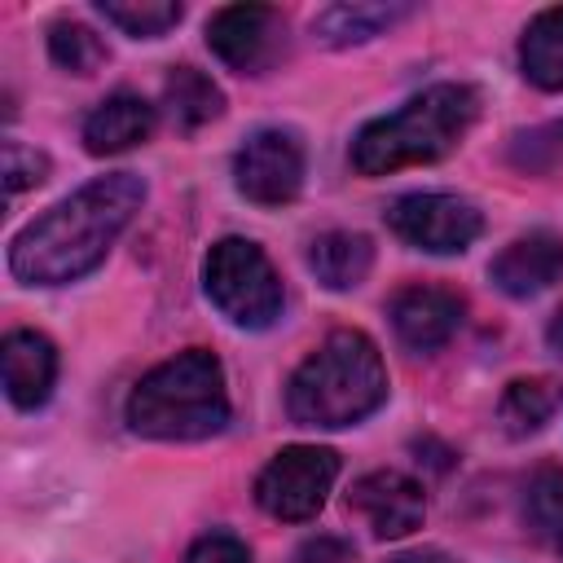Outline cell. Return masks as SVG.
I'll use <instances>...</instances> for the list:
<instances>
[{
	"instance_id": "1",
	"label": "cell",
	"mask_w": 563,
	"mask_h": 563,
	"mask_svg": "<svg viewBox=\"0 0 563 563\" xmlns=\"http://www.w3.org/2000/svg\"><path fill=\"white\" fill-rule=\"evenodd\" d=\"M145 202V180L110 172L35 216L9 242V273L26 286H66L92 273Z\"/></svg>"
},
{
	"instance_id": "2",
	"label": "cell",
	"mask_w": 563,
	"mask_h": 563,
	"mask_svg": "<svg viewBox=\"0 0 563 563\" xmlns=\"http://www.w3.org/2000/svg\"><path fill=\"white\" fill-rule=\"evenodd\" d=\"M387 400V365L365 330H334L290 374L286 409L299 427H352Z\"/></svg>"
},
{
	"instance_id": "3",
	"label": "cell",
	"mask_w": 563,
	"mask_h": 563,
	"mask_svg": "<svg viewBox=\"0 0 563 563\" xmlns=\"http://www.w3.org/2000/svg\"><path fill=\"white\" fill-rule=\"evenodd\" d=\"M479 114V92L471 84H431L400 110L369 119L352 141V167L361 176H387L400 167L444 158Z\"/></svg>"
},
{
	"instance_id": "4",
	"label": "cell",
	"mask_w": 563,
	"mask_h": 563,
	"mask_svg": "<svg viewBox=\"0 0 563 563\" xmlns=\"http://www.w3.org/2000/svg\"><path fill=\"white\" fill-rule=\"evenodd\" d=\"M229 422L224 369L207 347L154 365L128 396V427L145 440H207Z\"/></svg>"
},
{
	"instance_id": "5",
	"label": "cell",
	"mask_w": 563,
	"mask_h": 563,
	"mask_svg": "<svg viewBox=\"0 0 563 563\" xmlns=\"http://www.w3.org/2000/svg\"><path fill=\"white\" fill-rule=\"evenodd\" d=\"M202 290L242 330H264L282 317V277L251 238H220L202 260Z\"/></svg>"
},
{
	"instance_id": "6",
	"label": "cell",
	"mask_w": 563,
	"mask_h": 563,
	"mask_svg": "<svg viewBox=\"0 0 563 563\" xmlns=\"http://www.w3.org/2000/svg\"><path fill=\"white\" fill-rule=\"evenodd\" d=\"M339 479V453L321 449V444H286L282 453L268 457V466L255 479V501L264 515L299 523L312 519L330 488Z\"/></svg>"
},
{
	"instance_id": "7",
	"label": "cell",
	"mask_w": 563,
	"mask_h": 563,
	"mask_svg": "<svg viewBox=\"0 0 563 563\" xmlns=\"http://www.w3.org/2000/svg\"><path fill=\"white\" fill-rule=\"evenodd\" d=\"M387 229L431 255H462L479 229L484 216L475 202L457 198V194H405L387 207Z\"/></svg>"
},
{
	"instance_id": "8",
	"label": "cell",
	"mask_w": 563,
	"mask_h": 563,
	"mask_svg": "<svg viewBox=\"0 0 563 563\" xmlns=\"http://www.w3.org/2000/svg\"><path fill=\"white\" fill-rule=\"evenodd\" d=\"M303 141L295 128H260L233 158V185L260 207H282L303 189Z\"/></svg>"
},
{
	"instance_id": "9",
	"label": "cell",
	"mask_w": 563,
	"mask_h": 563,
	"mask_svg": "<svg viewBox=\"0 0 563 563\" xmlns=\"http://www.w3.org/2000/svg\"><path fill=\"white\" fill-rule=\"evenodd\" d=\"M207 44L224 66L260 75L286 48V18L273 4H224L207 22Z\"/></svg>"
},
{
	"instance_id": "10",
	"label": "cell",
	"mask_w": 563,
	"mask_h": 563,
	"mask_svg": "<svg viewBox=\"0 0 563 563\" xmlns=\"http://www.w3.org/2000/svg\"><path fill=\"white\" fill-rule=\"evenodd\" d=\"M347 506L383 541L409 537L427 519V493H422V484L409 479V475H400V471H369V475H361L352 484V493H347Z\"/></svg>"
},
{
	"instance_id": "11",
	"label": "cell",
	"mask_w": 563,
	"mask_h": 563,
	"mask_svg": "<svg viewBox=\"0 0 563 563\" xmlns=\"http://www.w3.org/2000/svg\"><path fill=\"white\" fill-rule=\"evenodd\" d=\"M462 312H466L462 295L444 286H405L387 303L391 330L409 352H440L457 334Z\"/></svg>"
},
{
	"instance_id": "12",
	"label": "cell",
	"mask_w": 563,
	"mask_h": 563,
	"mask_svg": "<svg viewBox=\"0 0 563 563\" xmlns=\"http://www.w3.org/2000/svg\"><path fill=\"white\" fill-rule=\"evenodd\" d=\"M488 277L510 299H532V295L550 290L563 277V238L554 229H532V233L515 238L488 264Z\"/></svg>"
},
{
	"instance_id": "13",
	"label": "cell",
	"mask_w": 563,
	"mask_h": 563,
	"mask_svg": "<svg viewBox=\"0 0 563 563\" xmlns=\"http://www.w3.org/2000/svg\"><path fill=\"white\" fill-rule=\"evenodd\" d=\"M0 374L18 409H40L57 383V347L40 330H9L0 343Z\"/></svg>"
},
{
	"instance_id": "14",
	"label": "cell",
	"mask_w": 563,
	"mask_h": 563,
	"mask_svg": "<svg viewBox=\"0 0 563 563\" xmlns=\"http://www.w3.org/2000/svg\"><path fill=\"white\" fill-rule=\"evenodd\" d=\"M158 114L145 97L136 92H110L101 106H92V114L84 119V150L106 158V154H123L132 145H141L154 132Z\"/></svg>"
},
{
	"instance_id": "15",
	"label": "cell",
	"mask_w": 563,
	"mask_h": 563,
	"mask_svg": "<svg viewBox=\"0 0 563 563\" xmlns=\"http://www.w3.org/2000/svg\"><path fill=\"white\" fill-rule=\"evenodd\" d=\"M409 13H413V4H400V0H352V4L343 0V4H330L312 18V35L321 44H334V48L365 44V40L391 31Z\"/></svg>"
},
{
	"instance_id": "16",
	"label": "cell",
	"mask_w": 563,
	"mask_h": 563,
	"mask_svg": "<svg viewBox=\"0 0 563 563\" xmlns=\"http://www.w3.org/2000/svg\"><path fill=\"white\" fill-rule=\"evenodd\" d=\"M308 268L325 290H356L374 268V242L352 229H330L312 238Z\"/></svg>"
},
{
	"instance_id": "17",
	"label": "cell",
	"mask_w": 563,
	"mask_h": 563,
	"mask_svg": "<svg viewBox=\"0 0 563 563\" xmlns=\"http://www.w3.org/2000/svg\"><path fill=\"white\" fill-rule=\"evenodd\" d=\"M519 70L541 92H563V4L541 9L519 35Z\"/></svg>"
},
{
	"instance_id": "18",
	"label": "cell",
	"mask_w": 563,
	"mask_h": 563,
	"mask_svg": "<svg viewBox=\"0 0 563 563\" xmlns=\"http://www.w3.org/2000/svg\"><path fill=\"white\" fill-rule=\"evenodd\" d=\"M163 110L176 132H198L202 123L220 119L224 92L211 84V75H202L194 66H172L163 79Z\"/></svg>"
},
{
	"instance_id": "19",
	"label": "cell",
	"mask_w": 563,
	"mask_h": 563,
	"mask_svg": "<svg viewBox=\"0 0 563 563\" xmlns=\"http://www.w3.org/2000/svg\"><path fill=\"white\" fill-rule=\"evenodd\" d=\"M559 383L554 378H515V383H506V391H501V405H497V418H501V427H506V435H515V440H523V435H537L550 418H554V409H559Z\"/></svg>"
},
{
	"instance_id": "20",
	"label": "cell",
	"mask_w": 563,
	"mask_h": 563,
	"mask_svg": "<svg viewBox=\"0 0 563 563\" xmlns=\"http://www.w3.org/2000/svg\"><path fill=\"white\" fill-rule=\"evenodd\" d=\"M523 519L537 537H563V466L541 462L523 484Z\"/></svg>"
},
{
	"instance_id": "21",
	"label": "cell",
	"mask_w": 563,
	"mask_h": 563,
	"mask_svg": "<svg viewBox=\"0 0 563 563\" xmlns=\"http://www.w3.org/2000/svg\"><path fill=\"white\" fill-rule=\"evenodd\" d=\"M97 13L136 40H158L163 31H172L185 18V9L176 0H101Z\"/></svg>"
},
{
	"instance_id": "22",
	"label": "cell",
	"mask_w": 563,
	"mask_h": 563,
	"mask_svg": "<svg viewBox=\"0 0 563 563\" xmlns=\"http://www.w3.org/2000/svg\"><path fill=\"white\" fill-rule=\"evenodd\" d=\"M48 57L62 70H70V75H92V70L106 66L110 53H106V44H101V35L92 26H84V22H53L48 26Z\"/></svg>"
},
{
	"instance_id": "23",
	"label": "cell",
	"mask_w": 563,
	"mask_h": 563,
	"mask_svg": "<svg viewBox=\"0 0 563 563\" xmlns=\"http://www.w3.org/2000/svg\"><path fill=\"white\" fill-rule=\"evenodd\" d=\"M48 172V158L22 141H4V189L9 194H22L31 185H40Z\"/></svg>"
},
{
	"instance_id": "24",
	"label": "cell",
	"mask_w": 563,
	"mask_h": 563,
	"mask_svg": "<svg viewBox=\"0 0 563 563\" xmlns=\"http://www.w3.org/2000/svg\"><path fill=\"white\" fill-rule=\"evenodd\" d=\"M185 563H251V550L233 532H207V537H198L189 545Z\"/></svg>"
},
{
	"instance_id": "25",
	"label": "cell",
	"mask_w": 563,
	"mask_h": 563,
	"mask_svg": "<svg viewBox=\"0 0 563 563\" xmlns=\"http://www.w3.org/2000/svg\"><path fill=\"white\" fill-rule=\"evenodd\" d=\"M295 563H347V545L334 537H312L295 550Z\"/></svg>"
},
{
	"instance_id": "26",
	"label": "cell",
	"mask_w": 563,
	"mask_h": 563,
	"mask_svg": "<svg viewBox=\"0 0 563 563\" xmlns=\"http://www.w3.org/2000/svg\"><path fill=\"white\" fill-rule=\"evenodd\" d=\"M391 563H453L444 550H409V554H396Z\"/></svg>"
},
{
	"instance_id": "27",
	"label": "cell",
	"mask_w": 563,
	"mask_h": 563,
	"mask_svg": "<svg viewBox=\"0 0 563 563\" xmlns=\"http://www.w3.org/2000/svg\"><path fill=\"white\" fill-rule=\"evenodd\" d=\"M545 343H550V352L563 356V308L550 317V325H545Z\"/></svg>"
},
{
	"instance_id": "28",
	"label": "cell",
	"mask_w": 563,
	"mask_h": 563,
	"mask_svg": "<svg viewBox=\"0 0 563 563\" xmlns=\"http://www.w3.org/2000/svg\"><path fill=\"white\" fill-rule=\"evenodd\" d=\"M559 559H563V537H559Z\"/></svg>"
}]
</instances>
